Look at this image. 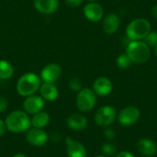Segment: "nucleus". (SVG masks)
<instances>
[{
  "mask_svg": "<svg viewBox=\"0 0 157 157\" xmlns=\"http://www.w3.org/2000/svg\"><path fill=\"white\" fill-rule=\"evenodd\" d=\"M6 131L12 133L26 132L31 128V121L29 115L24 110L17 109L7 114L5 119Z\"/></svg>",
  "mask_w": 157,
  "mask_h": 157,
  "instance_id": "f257e3e1",
  "label": "nucleus"
},
{
  "mask_svg": "<svg viewBox=\"0 0 157 157\" xmlns=\"http://www.w3.org/2000/svg\"><path fill=\"white\" fill-rule=\"evenodd\" d=\"M41 85L40 77L34 73H26L17 82V92L19 96L27 98L36 94Z\"/></svg>",
  "mask_w": 157,
  "mask_h": 157,
  "instance_id": "f03ea898",
  "label": "nucleus"
},
{
  "mask_svg": "<svg viewBox=\"0 0 157 157\" xmlns=\"http://www.w3.org/2000/svg\"><path fill=\"white\" fill-rule=\"evenodd\" d=\"M126 54L132 63L142 64L151 57V48L144 40H131L126 47Z\"/></svg>",
  "mask_w": 157,
  "mask_h": 157,
  "instance_id": "7ed1b4c3",
  "label": "nucleus"
},
{
  "mask_svg": "<svg viewBox=\"0 0 157 157\" xmlns=\"http://www.w3.org/2000/svg\"><path fill=\"white\" fill-rule=\"evenodd\" d=\"M151 23L148 19L139 17L132 20L126 28V37L130 40H143L151 31Z\"/></svg>",
  "mask_w": 157,
  "mask_h": 157,
  "instance_id": "20e7f679",
  "label": "nucleus"
},
{
  "mask_svg": "<svg viewBox=\"0 0 157 157\" xmlns=\"http://www.w3.org/2000/svg\"><path fill=\"white\" fill-rule=\"evenodd\" d=\"M97 95L91 88H82L77 92L76 107L81 112H89L96 107Z\"/></svg>",
  "mask_w": 157,
  "mask_h": 157,
  "instance_id": "39448f33",
  "label": "nucleus"
},
{
  "mask_svg": "<svg viewBox=\"0 0 157 157\" xmlns=\"http://www.w3.org/2000/svg\"><path fill=\"white\" fill-rule=\"evenodd\" d=\"M117 110L111 105H105L100 107L94 117V121L97 125L102 128L111 126L117 119Z\"/></svg>",
  "mask_w": 157,
  "mask_h": 157,
  "instance_id": "423d86ee",
  "label": "nucleus"
},
{
  "mask_svg": "<svg viewBox=\"0 0 157 157\" xmlns=\"http://www.w3.org/2000/svg\"><path fill=\"white\" fill-rule=\"evenodd\" d=\"M141 117L140 109L135 106H127L123 108L117 115L120 125L124 127H130L138 122Z\"/></svg>",
  "mask_w": 157,
  "mask_h": 157,
  "instance_id": "0eeeda50",
  "label": "nucleus"
},
{
  "mask_svg": "<svg viewBox=\"0 0 157 157\" xmlns=\"http://www.w3.org/2000/svg\"><path fill=\"white\" fill-rule=\"evenodd\" d=\"M26 142L34 147H42L47 144L50 136L44 131V129H38L31 127L29 130L26 132L25 136Z\"/></svg>",
  "mask_w": 157,
  "mask_h": 157,
  "instance_id": "6e6552de",
  "label": "nucleus"
},
{
  "mask_svg": "<svg viewBox=\"0 0 157 157\" xmlns=\"http://www.w3.org/2000/svg\"><path fill=\"white\" fill-rule=\"evenodd\" d=\"M45 106V100L36 94L25 98L23 101V109L29 115H34L43 110Z\"/></svg>",
  "mask_w": 157,
  "mask_h": 157,
  "instance_id": "1a4fd4ad",
  "label": "nucleus"
},
{
  "mask_svg": "<svg viewBox=\"0 0 157 157\" xmlns=\"http://www.w3.org/2000/svg\"><path fill=\"white\" fill-rule=\"evenodd\" d=\"M66 154L68 157H86L87 151L86 146L79 141L75 140L71 137L64 139Z\"/></svg>",
  "mask_w": 157,
  "mask_h": 157,
  "instance_id": "9d476101",
  "label": "nucleus"
},
{
  "mask_svg": "<svg viewBox=\"0 0 157 157\" xmlns=\"http://www.w3.org/2000/svg\"><path fill=\"white\" fill-rule=\"evenodd\" d=\"M62 68L57 63H49L40 71V79L43 83L54 84L62 75Z\"/></svg>",
  "mask_w": 157,
  "mask_h": 157,
  "instance_id": "9b49d317",
  "label": "nucleus"
},
{
  "mask_svg": "<svg viewBox=\"0 0 157 157\" xmlns=\"http://www.w3.org/2000/svg\"><path fill=\"white\" fill-rule=\"evenodd\" d=\"M84 16L91 22H98L104 16V9L98 2H88L84 7Z\"/></svg>",
  "mask_w": 157,
  "mask_h": 157,
  "instance_id": "f8f14e48",
  "label": "nucleus"
},
{
  "mask_svg": "<svg viewBox=\"0 0 157 157\" xmlns=\"http://www.w3.org/2000/svg\"><path fill=\"white\" fill-rule=\"evenodd\" d=\"M92 89L97 96L107 97L112 92L113 84L109 78L106 76H100L94 81Z\"/></svg>",
  "mask_w": 157,
  "mask_h": 157,
  "instance_id": "ddd939ff",
  "label": "nucleus"
},
{
  "mask_svg": "<svg viewBox=\"0 0 157 157\" xmlns=\"http://www.w3.org/2000/svg\"><path fill=\"white\" fill-rule=\"evenodd\" d=\"M67 127L74 132H82L86 129L88 125V121L84 114L73 113L66 119Z\"/></svg>",
  "mask_w": 157,
  "mask_h": 157,
  "instance_id": "4468645a",
  "label": "nucleus"
},
{
  "mask_svg": "<svg viewBox=\"0 0 157 157\" xmlns=\"http://www.w3.org/2000/svg\"><path fill=\"white\" fill-rule=\"evenodd\" d=\"M137 151L144 156L151 157L157 153V145L155 141L149 138H142L136 144Z\"/></svg>",
  "mask_w": 157,
  "mask_h": 157,
  "instance_id": "2eb2a0df",
  "label": "nucleus"
},
{
  "mask_svg": "<svg viewBox=\"0 0 157 157\" xmlns=\"http://www.w3.org/2000/svg\"><path fill=\"white\" fill-rule=\"evenodd\" d=\"M34 7L41 14L51 15L58 10L59 0H34Z\"/></svg>",
  "mask_w": 157,
  "mask_h": 157,
  "instance_id": "dca6fc26",
  "label": "nucleus"
},
{
  "mask_svg": "<svg viewBox=\"0 0 157 157\" xmlns=\"http://www.w3.org/2000/svg\"><path fill=\"white\" fill-rule=\"evenodd\" d=\"M121 26V19L117 14L109 13L108 14L103 20L102 28L105 33L111 35L118 31Z\"/></svg>",
  "mask_w": 157,
  "mask_h": 157,
  "instance_id": "f3484780",
  "label": "nucleus"
},
{
  "mask_svg": "<svg viewBox=\"0 0 157 157\" xmlns=\"http://www.w3.org/2000/svg\"><path fill=\"white\" fill-rule=\"evenodd\" d=\"M40 96L45 101H55L59 97V90L54 84L43 83L40 87Z\"/></svg>",
  "mask_w": 157,
  "mask_h": 157,
  "instance_id": "a211bd4d",
  "label": "nucleus"
},
{
  "mask_svg": "<svg viewBox=\"0 0 157 157\" xmlns=\"http://www.w3.org/2000/svg\"><path fill=\"white\" fill-rule=\"evenodd\" d=\"M50 121H51L50 114L44 110H41L32 115V117L30 118L31 127L38 128V129H44L45 127H47L48 124L50 123Z\"/></svg>",
  "mask_w": 157,
  "mask_h": 157,
  "instance_id": "6ab92c4d",
  "label": "nucleus"
},
{
  "mask_svg": "<svg viewBox=\"0 0 157 157\" xmlns=\"http://www.w3.org/2000/svg\"><path fill=\"white\" fill-rule=\"evenodd\" d=\"M14 75V67L13 65L5 60H0V79L6 80L9 79Z\"/></svg>",
  "mask_w": 157,
  "mask_h": 157,
  "instance_id": "aec40b11",
  "label": "nucleus"
},
{
  "mask_svg": "<svg viewBox=\"0 0 157 157\" xmlns=\"http://www.w3.org/2000/svg\"><path fill=\"white\" fill-rule=\"evenodd\" d=\"M132 62L131 61V59L129 58V56L126 53L123 54H120L117 59H116V64L119 68L121 69H128L131 67Z\"/></svg>",
  "mask_w": 157,
  "mask_h": 157,
  "instance_id": "412c9836",
  "label": "nucleus"
},
{
  "mask_svg": "<svg viewBox=\"0 0 157 157\" xmlns=\"http://www.w3.org/2000/svg\"><path fill=\"white\" fill-rule=\"evenodd\" d=\"M101 150H102L103 155L108 157L113 156V155H115L117 154V147L111 142H106V143H104L102 144Z\"/></svg>",
  "mask_w": 157,
  "mask_h": 157,
  "instance_id": "4be33fe9",
  "label": "nucleus"
},
{
  "mask_svg": "<svg viewBox=\"0 0 157 157\" xmlns=\"http://www.w3.org/2000/svg\"><path fill=\"white\" fill-rule=\"evenodd\" d=\"M150 48L151 47H155V45L157 44V32L156 31H150L146 37L143 40Z\"/></svg>",
  "mask_w": 157,
  "mask_h": 157,
  "instance_id": "5701e85b",
  "label": "nucleus"
},
{
  "mask_svg": "<svg viewBox=\"0 0 157 157\" xmlns=\"http://www.w3.org/2000/svg\"><path fill=\"white\" fill-rule=\"evenodd\" d=\"M69 88L72 91L75 92H79L83 87H82V82L79 78L77 77H73L69 81Z\"/></svg>",
  "mask_w": 157,
  "mask_h": 157,
  "instance_id": "b1692460",
  "label": "nucleus"
},
{
  "mask_svg": "<svg viewBox=\"0 0 157 157\" xmlns=\"http://www.w3.org/2000/svg\"><path fill=\"white\" fill-rule=\"evenodd\" d=\"M103 134H104V137L107 140H109V141H111V140H113V139L116 138V131L112 127H110V126L106 127L104 129Z\"/></svg>",
  "mask_w": 157,
  "mask_h": 157,
  "instance_id": "393cba45",
  "label": "nucleus"
},
{
  "mask_svg": "<svg viewBox=\"0 0 157 157\" xmlns=\"http://www.w3.org/2000/svg\"><path fill=\"white\" fill-rule=\"evenodd\" d=\"M7 107H8V101H7V99L5 97L0 96V113L5 112L7 109Z\"/></svg>",
  "mask_w": 157,
  "mask_h": 157,
  "instance_id": "a878e982",
  "label": "nucleus"
},
{
  "mask_svg": "<svg viewBox=\"0 0 157 157\" xmlns=\"http://www.w3.org/2000/svg\"><path fill=\"white\" fill-rule=\"evenodd\" d=\"M84 0H65V3L67 6L71 7H78L79 6L82 5Z\"/></svg>",
  "mask_w": 157,
  "mask_h": 157,
  "instance_id": "bb28decb",
  "label": "nucleus"
},
{
  "mask_svg": "<svg viewBox=\"0 0 157 157\" xmlns=\"http://www.w3.org/2000/svg\"><path fill=\"white\" fill-rule=\"evenodd\" d=\"M6 132V126L5 121L0 119V138L5 135Z\"/></svg>",
  "mask_w": 157,
  "mask_h": 157,
  "instance_id": "cd10ccee",
  "label": "nucleus"
},
{
  "mask_svg": "<svg viewBox=\"0 0 157 157\" xmlns=\"http://www.w3.org/2000/svg\"><path fill=\"white\" fill-rule=\"evenodd\" d=\"M115 157H135L133 155V154H132L131 152L128 151H121L118 154H116Z\"/></svg>",
  "mask_w": 157,
  "mask_h": 157,
  "instance_id": "c85d7f7f",
  "label": "nucleus"
},
{
  "mask_svg": "<svg viewBox=\"0 0 157 157\" xmlns=\"http://www.w3.org/2000/svg\"><path fill=\"white\" fill-rule=\"evenodd\" d=\"M51 139L53 143H58L59 141H61V134H59L58 132H53Z\"/></svg>",
  "mask_w": 157,
  "mask_h": 157,
  "instance_id": "c756f323",
  "label": "nucleus"
},
{
  "mask_svg": "<svg viewBox=\"0 0 157 157\" xmlns=\"http://www.w3.org/2000/svg\"><path fill=\"white\" fill-rule=\"evenodd\" d=\"M151 14H152V16H153L155 18H156L157 19V5L154 6L152 7V9H151Z\"/></svg>",
  "mask_w": 157,
  "mask_h": 157,
  "instance_id": "7c9ffc66",
  "label": "nucleus"
},
{
  "mask_svg": "<svg viewBox=\"0 0 157 157\" xmlns=\"http://www.w3.org/2000/svg\"><path fill=\"white\" fill-rule=\"evenodd\" d=\"M11 157H29L27 155L25 154H22V153H17V154H15L13 155Z\"/></svg>",
  "mask_w": 157,
  "mask_h": 157,
  "instance_id": "2f4dec72",
  "label": "nucleus"
},
{
  "mask_svg": "<svg viewBox=\"0 0 157 157\" xmlns=\"http://www.w3.org/2000/svg\"><path fill=\"white\" fill-rule=\"evenodd\" d=\"M94 157H108V156H106V155H96V156H94Z\"/></svg>",
  "mask_w": 157,
  "mask_h": 157,
  "instance_id": "473e14b6",
  "label": "nucleus"
},
{
  "mask_svg": "<svg viewBox=\"0 0 157 157\" xmlns=\"http://www.w3.org/2000/svg\"><path fill=\"white\" fill-rule=\"evenodd\" d=\"M155 54H156L157 56V44L155 45Z\"/></svg>",
  "mask_w": 157,
  "mask_h": 157,
  "instance_id": "72a5a7b5",
  "label": "nucleus"
},
{
  "mask_svg": "<svg viewBox=\"0 0 157 157\" xmlns=\"http://www.w3.org/2000/svg\"><path fill=\"white\" fill-rule=\"evenodd\" d=\"M88 2H97L98 0H87Z\"/></svg>",
  "mask_w": 157,
  "mask_h": 157,
  "instance_id": "f704fd0d",
  "label": "nucleus"
}]
</instances>
